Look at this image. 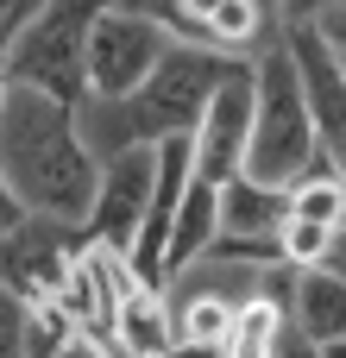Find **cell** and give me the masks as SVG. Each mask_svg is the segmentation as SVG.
<instances>
[{"label": "cell", "mask_w": 346, "mask_h": 358, "mask_svg": "<svg viewBox=\"0 0 346 358\" xmlns=\"http://www.w3.org/2000/svg\"><path fill=\"white\" fill-rule=\"evenodd\" d=\"M0 176L32 220L82 227L95 208L101 164L82 145L76 107L38 94V88H6V101H0Z\"/></svg>", "instance_id": "1"}, {"label": "cell", "mask_w": 346, "mask_h": 358, "mask_svg": "<svg viewBox=\"0 0 346 358\" xmlns=\"http://www.w3.org/2000/svg\"><path fill=\"white\" fill-rule=\"evenodd\" d=\"M227 69H233V57H221L208 44H170L164 63L126 101H82L76 107L82 145L101 164V157H120V151H158L164 138H189Z\"/></svg>", "instance_id": "2"}, {"label": "cell", "mask_w": 346, "mask_h": 358, "mask_svg": "<svg viewBox=\"0 0 346 358\" xmlns=\"http://www.w3.org/2000/svg\"><path fill=\"white\" fill-rule=\"evenodd\" d=\"M309 170H334V164L321 157V138H315L303 82H296V63H290L284 31H277L252 57V132H246V170L240 176H252L265 189H290Z\"/></svg>", "instance_id": "3"}, {"label": "cell", "mask_w": 346, "mask_h": 358, "mask_svg": "<svg viewBox=\"0 0 346 358\" xmlns=\"http://www.w3.org/2000/svg\"><path fill=\"white\" fill-rule=\"evenodd\" d=\"M107 13V0H44L32 13V25L13 38L6 50V82L13 88H38L63 107H82L88 101V82H82V50H88V25Z\"/></svg>", "instance_id": "4"}, {"label": "cell", "mask_w": 346, "mask_h": 358, "mask_svg": "<svg viewBox=\"0 0 346 358\" xmlns=\"http://www.w3.org/2000/svg\"><path fill=\"white\" fill-rule=\"evenodd\" d=\"M170 44H183V38H170L164 25H151V19H139V13L107 6V13L88 25V50H82L88 101H126V94L164 63Z\"/></svg>", "instance_id": "5"}, {"label": "cell", "mask_w": 346, "mask_h": 358, "mask_svg": "<svg viewBox=\"0 0 346 358\" xmlns=\"http://www.w3.org/2000/svg\"><path fill=\"white\" fill-rule=\"evenodd\" d=\"M246 132H252V57H233L221 88L208 94L195 132H189V176L208 189H227L246 170Z\"/></svg>", "instance_id": "6"}, {"label": "cell", "mask_w": 346, "mask_h": 358, "mask_svg": "<svg viewBox=\"0 0 346 358\" xmlns=\"http://www.w3.org/2000/svg\"><path fill=\"white\" fill-rule=\"evenodd\" d=\"M88 252L82 227L63 220H19L13 233H0V289L25 296V302H50V289L63 283V271Z\"/></svg>", "instance_id": "7"}, {"label": "cell", "mask_w": 346, "mask_h": 358, "mask_svg": "<svg viewBox=\"0 0 346 358\" xmlns=\"http://www.w3.org/2000/svg\"><path fill=\"white\" fill-rule=\"evenodd\" d=\"M284 50L296 63V82H303V101H309L321 157L346 176V69H340V57L321 38V25H284Z\"/></svg>", "instance_id": "8"}, {"label": "cell", "mask_w": 346, "mask_h": 358, "mask_svg": "<svg viewBox=\"0 0 346 358\" xmlns=\"http://www.w3.org/2000/svg\"><path fill=\"white\" fill-rule=\"evenodd\" d=\"M151 176H158V151H120V157H101V182H95V208L82 220L88 245H107V252H132L139 239V220H145V201H151Z\"/></svg>", "instance_id": "9"}, {"label": "cell", "mask_w": 346, "mask_h": 358, "mask_svg": "<svg viewBox=\"0 0 346 358\" xmlns=\"http://www.w3.org/2000/svg\"><path fill=\"white\" fill-rule=\"evenodd\" d=\"M290 327L309 340V346H328L346 340V277L334 271H296V289H290Z\"/></svg>", "instance_id": "10"}, {"label": "cell", "mask_w": 346, "mask_h": 358, "mask_svg": "<svg viewBox=\"0 0 346 358\" xmlns=\"http://www.w3.org/2000/svg\"><path fill=\"white\" fill-rule=\"evenodd\" d=\"M113 346H120V358H164L177 346L170 296L151 289V283H139V289L120 302V315H113Z\"/></svg>", "instance_id": "11"}, {"label": "cell", "mask_w": 346, "mask_h": 358, "mask_svg": "<svg viewBox=\"0 0 346 358\" xmlns=\"http://www.w3.org/2000/svg\"><path fill=\"white\" fill-rule=\"evenodd\" d=\"M214 233H221V189H208V182L189 176L183 208H177V227H170V252H164V283H177V277L214 245Z\"/></svg>", "instance_id": "12"}, {"label": "cell", "mask_w": 346, "mask_h": 358, "mask_svg": "<svg viewBox=\"0 0 346 358\" xmlns=\"http://www.w3.org/2000/svg\"><path fill=\"white\" fill-rule=\"evenodd\" d=\"M290 327V308L271 302L265 289H252L240 308H233V327L221 340V358H277V340Z\"/></svg>", "instance_id": "13"}, {"label": "cell", "mask_w": 346, "mask_h": 358, "mask_svg": "<svg viewBox=\"0 0 346 358\" xmlns=\"http://www.w3.org/2000/svg\"><path fill=\"white\" fill-rule=\"evenodd\" d=\"M233 296H221V289H189L177 308H170V321H177V340H189V346H221L227 340V327H233Z\"/></svg>", "instance_id": "14"}, {"label": "cell", "mask_w": 346, "mask_h": 358, "mask_svg": "<svg viewBox=\"0 0 346 358\" xmlns=\"http://www.w3.org/2000/svg\"><path fill=\"white\" fill-rule=\"evenodd\" d=\"M290 220L340 227V220H346V182H340V170H309L303 182H290Z\"/></svg>", "instance_id": "15"}, {"label": "cell", "mask_w": 346, "mask_h": 358, "mask_svg": "<svg viewBox=\"0 0 346 358\" xmlns=\"http://www.w3.org/2000/svg\"><path fill=\"white\" fill-rule=\"evenodd\" d=\"M328 239H334V227H315V220H284V233H277V258H284L290 271H315V264L328 258Z\"/></svg>", "instance_id": "16"}, {"label": "cell", "mask_w": 346, "mask_h": 358, "mask_svg": "<svg viewBox=\"0 0 346 358\" xmlns=\"http://www.w3.org/2000/svg\"><path fill=\"white\" fill-rule=\"evenodd\" d=\"M0 358H32V302L0 289Z\"/></svg>", "instance_id": "17"}, {"label": "cell", "mask_w": 346, "mask_h": 358, "mask_svg": "<svg viewBox=\"0 0 346 358\" xmlns=\"http://www.w3.org/2000/svg\"><path fill=\"white\" fill-rule=\"evenodd\" d=\"M107 6L139 13V19H151V25H164L170 38H183V44H189V31H183V6H177V0H107Z\"/></svg>", "instance_id": "18"}, {"label": "cell", "mask_w": 346, "mask_h": 358, "mask_svg": "<svg viewBox=\"0 0 346 358\" xmlns=\"http://www.w3.org/2000/svg\"><path fill=\"white\" fill-rule=\"evenodd\" d=\"M44 0H0V63H6V50H13V38L32 25V13H38Z\"/></svg>", "instance_id": "19"}, {"label": "cell", "mask_w": 346, "mask_h": 358, "mask_svg": "<svg viewBox=\"0 0 346 358\" xmlns=\"http://www.w3.org/2000/svg\"><path fill=\"white\" fill-rule=\"evenodd\" d=\"M265 6H271L277 25H315V19H321L328 6H340V0H265Z\"/></svg>", "instance_id": "20"}, {"label": "cell", "mask_w": 346, "mask_h": 358, "mask_svg": "<svg viewBox=\"0 0 346 358\" xmlns=\"http://www.w3.org/2000/svg\"><path fill=\"white\" fill-rule=\"evenodd\" d=\"M321 271H334V277H346V220L334 227V239H328V258H321Z\"/></svg>", "instance_id": "21"}, {"label": "cell", "mask_w": 346, "mask_h": 358, "mask_svg": "<svg viewBox=\"0 0 346 358\" xmlns=\"http://www.w3.org/2000/svg\"><path fill=\"white\" fill-rule=\"evenodd\" d=\"M19 220H25V208L13 201V189H6V176H0V233H13Z\"/></svg>", "instance_id": "22"}, {"label": "cell", "mask_w": 346, "mask_h": 358, "mask_svg": "<svg viewBox=\"0 0 346 358\" xmlns=\"http://www.w3.org/2000/svg\"><path fill=\"white\" fill-rule=\"evenodd\" d=\"M164 358H221V346H189V340H177Z\"/></svg>", "instance_id": "23"}, {"label": "cell", "mask_w": 346, "mask_h": 358, "mask_svg": "<svg viewBox=\"0 0 346 358\" xmlns=\"http://www.w3.org/2000/svg\"><path fill=\"white\" fill-rule=\"evenodd\" d=\"M321 358H346V340H328V346H315Z\"/></svg>", "instance_id": "24"}, {"label": "cell", "mask_w": 346, "mask_h": 358, "mask_svg": "<svg viewBox=\"0 0 346 358\" xmlns=\"http://www.w3.org/2000/svg\"><path fill=\"white\" fill-rule=\"evenodd\" d=\"M6 88H13V82H6V69H0V101H6Z\"/></svg>", "instance_id": "25"}, {"label": "cell", "mask_w": 346, "mask_h": 358, "mask_svg": "<svg viewBox=\"0 0 346 358\" xmlns=\"http://www.w3.org/2000/svg\"><path fill=\"white\" fill-rule=\"evenodd\" d=\"M340 182H346V176H340Z\"/></svg>", "instance_id": "26"}]
</instances>
